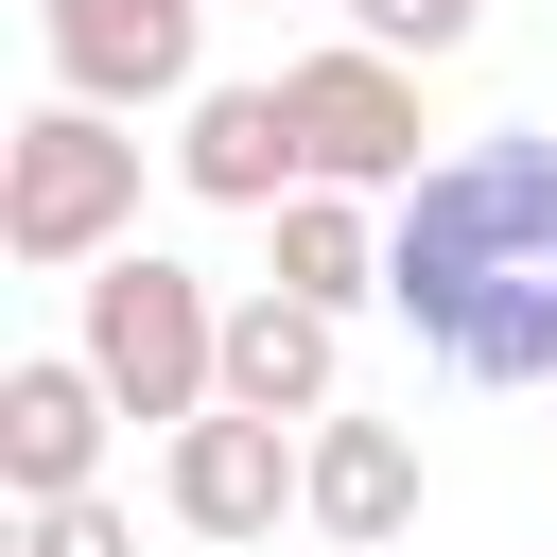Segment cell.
<instances>
[{"label": "cell", "instance_id": "6", "mask_svg": "<svg viewBox=\"0 0 557 557\" xmlns=\"http://www.w3.org/2000/svg\"><path fill=\"white\" fill-rule=\"evenodd\" d=\"M35 52L70 104H191L209 87V0H35Z\"/></svg>", "mask_w": 557, "mask_h": 557}, {"label": "cell", "instance_id": "9", "mask_svg": "<svg viewBox=\"0 0 557 557\" xmlns=\"http://www.w3.org/2000/svg\"><path fill=\"white\" fill-rule=\"evenodd\" d=\"M226 400L313 435V418L348 400V313H313V296H278V278H261V296H226Z\"/></svg>", "mask_w": 557, "mask_h": 557}, {"label": "cell", "instance_id": "1", "mask_svg": "<svg viewBox=\"0 0 557 557\" xmlns=\"http://www.w3.org/2000/svg\"><path fill=\"white\" fill-rule=\"evenodd\" d=\"M383 296L453 383H557V139H453L383 191Z\"/></svg>", "mask_w": 557, "mask_h": 557}, {"label": "cell", "instance_id": "4", "mask_svg": "<svg viewBox=\"0 0 557 557\" xmlns=\"http://www.w3.org/2000/svg\"><path fill=\"white\" fill-rule=\"evenodd\" d=\"M278 87H296V139H313V174H331V191H418V174H435V157H418V139H435V104H418V52H366V35H331V52H296Z\"/></svg>", "mask_w": 557, "mask_h": 557}, {"label": "cell", "instance_id": "12", "mask_svg": "<svg viewBox=\"0 0 557 557\" xmlns=\"http://www.w3.org/2000/svg\"><path fill=\"white\" fill-rule=\"evenodd\" d=\"M348 35H366V52H418V70H453V52L487 35V0H348Z\"/></svg>", "mask_w": 557, "mask_h": 557}, {"label": "cell", "instance_id": "7", "mask_svg": "<svg viewBox=\"0 0 557 557\" xmlns=\"http://www.w3.org/2000/svg\"><path fill=\"white\" fill-rule=\"evenodd\" d=\"M104 418H122V383H104L87 348L0 366V505H70V487H104Z\"/></svg>", "mask_w": 557, "mask_h": 557}, {"label": "cell", "instance_id": "11", "mask_svg": "<svg viewBox=\"0 0 557 557\" xmlns=\"http://www.w3.org/2000/svg\"><path fill=\"white\" fill-rule=\"evenodd\" d=\"M418 522V435L400 418H313V540H400Z\"/></svg>", "mask_w": 557, "mask_h": 557}, {"label": "cell", "instance_id": "8", "mask_svg": "<svg viewBox=\"0 0 557 557\" xmlns=\"http://www.w3.org/2000/svg\"><path fill=\"white\" fill-rule=\"evenodd\" d=\"M174 191H191V209H278V191H313L296 87H278V70H261V87H191V104H174Z\"/></svg>", "mask_w": 557, "mask_h": 557}, {"label": "cell", "instance_id": "2", "mask_svg": "<svg viewBox=\"0 0 557 557\" xmlns=\"http://www.w3.org/2000/svg\"><path fill=\"white\" fill-rule=\"evenodd\" d=\"M139 244V139H122V104H35L17 139H0V261H35V278H87V261H122Z\"/></svg>", "mask_w": 557, "mask_h": 557}, {"label": "cell", "instance_id": "10", "mask_svg": "<svg viewBox=\"0 0 557 557\" xmlns=\"http://www.w3.org/2000/svg\"><path fill=\"white\" fill-rule=\"evenodd\" d=\"M261 226H278V261H261L278 296H313V313H366V296H383V191H331V174H313V191H278Z\"/></svg>", "mask_w": 557, "mask_h": 557}, {"label": "cell", "instance_id": "3", "mask_svg": "<svg viewBox=\"0 0 557 557\" xmlns=\"http://www.w3.org/2000/svg\"><path fill=\"white\" fill-rule=\"evenodd\" d=\"M104 383H122V418H209L226 400V296L174 261V244H122V261H87V331H70Z\"/></svg>", "mask_w": 557, "mask_h": 557}, {"label": "cell", "instance_id": "13", "mask_svg": "<svg viewBox=\"0 0 557 557\" xmlns=\"http://www.w3.org/2000/svg\"><path fill=\"white\" fill-rule=\"evenodd\" d=\"M17 557H139V522L104 487H70V505H17Z\"/></svg>", "mask_w": 557, "mask_h": 557}, {"label": "cell", "instance_id": "5", "mask_svg": "<svg viewBox=\"0 0 557 557\" xmlns=\"http://www.w3.org/2000/svg\"><path fill=\"white\" fill-rule=\"evenodd\" d=\"M157 505H174L191 540H278V522H313V435H296V418L209 400V418H174V435H157Z\"/></svg>", "mask_w": 557, "mask_h": 557}, {"label": "cell", "instance_id": "14", "mask_svg": "<svg viewBox=\"0 0 557 557\" xmlns=\"http://www.w3.org/2000/svg\"><path fill=\"white\" fill-rule=\"evenodd\" d=\"M261 17H278V0H261Z\"/></svg>", "mask_w": 557, "mask_h": 557}]
</instances>
